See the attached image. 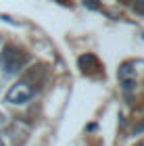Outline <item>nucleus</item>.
Instances as JSON below:
<instances>
[{
    "label": "nucleus",
    "mask_w": 144,
    "mask_h": 146,
    "mask_svg": "<svg viewBox=\"0 0 144 146\" xmlns=\"http://www.w3.org/2000/svg\"><path fill=\"white\" fill-rule=\"evenodd\" d=\"M84 4H88L90 9H96V4H94V0H84Z\"/></svg>",
    "instance_id": "nucleus-7"
},
{
    "label": "nucleus",
    "mask_w": 144,
    "mask_h": 146,
    "mask_svg": "<svg viewBox=\"0 0 144 146\" xmlns=\"http://www.w3.org/2000/svg\"><path fill=\"white\" fill-rule=\"evenodd\" d=\"M31 96H34V86L29 82H19L6 92V100L13 102V104H23V102H27Z\"/></svg>",
    "instance_id": "nucleus-2"
},
{
    "label": "nucleus",
    "mask_w": 144,
    "mask_h": 146,
    "mask_svg": "<svg viewBox=\"0 0 144 146\" xmlns=\"http://www.w3.org/2000/svg\"><path fill=\"white\" fill-rule=\"evenodd\" d=\"M132 88H134V79H132V77H129V79H123V90L129 92Z\"/></svg>",
    "instance_id": "nucleus-6"
},
{
    "label": "nucleus",
    "mask_w": 144,
    "mask_h": 146,
    "mask_svg": "<svg viewBox=\"0 0 144 146\" xmlns=\"http://www.w3.org/2000/svg\"><path fill=\"white\" fill-rule=\"evenodd\" d=\"M23 61L25 58L21 54V50H17L15 46H6L2 50V56H0V65H2V69L9 73V75H13V73H17L21 69Z\"/></svg>",
    "instance_id": "nucleus-1"
},
{
    "label": "nucleus",
    "mask_w": 144,
    "mask_h": 146,
    "mask_svg": "<svg viewBox=\"0 0 144 146\" xmlns=\"http://www.w3.org/2000/svg\"><path fill=\"white\" fill-rule=\"evenodd\" d=\"M56 2H58V4H65V6H69V4H71V0H56Z\"/></svg>",
    "instance_id": "nucleus-8"
},
{
    "label": "nucleus",
    "mask_w": 144,
    "mask_h": 146,
    "mask_svg": "<svg viewBox=\"0 0 144 146\" xmlns=\"http://www.w3.org/2000/svg\"><path fill=\"white\" fill-rule=\"evenodd\" d=\"M0 125H4V115L0 113Z\"/></svg>",
    "instance_id": "nucleus-9"
},
{
    "label": "nucleus",
    "mask_w": 144,
    "mask_h": 146,
    "mask_svg": "<svg viewBox=\"0 0 144 146\" xmlns=\"http://www.w3.org/2000/svg\"><path fill=\"white\" fill-rule=\"evenodd\" d=\"M134 11L144 15V0H134Z\"/></svg>",
    "instance_id": "nucleus-5"
},
{
    "label": "nucleus",
    "mask_w": 144,
    "mask_h": 146,
    "mask_svg": "<svg viewBox=\"0 0 144 146\" xmlns=\"http://www.w3.org/2000/svg\"><path fill=\"white\" fill-rule=\"evenodd\" d=\"M80 67H82L84 71H94V69H98V61H96V56H92V54L80 56Z\"/></svg>",
    "instance_id": "nucleus-3"
},
{
    "label": "nucleus",
    "mask_w": 144,
    "mask_h": 146,
    "mask_svg": "<svg viewBox=\"0 0 144 146\" xmlns=\"http://www.w3.org/2000/svg\"><path fill=\"white\" fill-rule=\"evenodd\" d=\"M132 73H134L132 65H129V63H125V65H123V67L119 69V77H121V79H129V77H132Z\"/></svg>",
    "instance_id": "nucleus-4"
},
{
    "label": "nucleus",
    "mask_w": 144,
    "mask_h": 146,
    "mask_svg": "<svg viewBox=\"0 0 144 146\" xmlns=\"http://www.w3.org/2000/svg\"><path fill=\"white\" fill-rule=\"evenodd\" d=\"M0 146H4V142H2V138H0Z\"/></svg>",
    "instance_id": "nucleus-10"
}]
</instances>
